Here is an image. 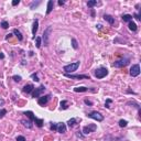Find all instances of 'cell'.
<instances>
[{
	"label": "cell",
	"instance_id": "cell-1",
	"mask_svg": "<svg viewBox=\"0 0 141 141\" xmlns=\"http://www.w3.org/2000/svg\"><path fill=\"white\" fill-rule=\"evenodd\" d=\"M79 64H81L79 61H77V62H74V63H72V64L65 65L64 67H63V70H64L66 74H71V73H73V72L77 71V68L79 67Z\"/></svg>",
	"mask_w": 141,
	"mask_h": 141
},
{
	"label": "cell",
	"instance_id": "cell-2",
	"mask_svg": "<svg viewBox=\"0 0 141 141\" xmlns=\"http://www.w3.org/2000/svg\"><path fill=\"white\" fill-rule=\"evenodd\" d=\"M94 74H95V77L98 79H101L104 78V77H106L108 75V70H107L106 67H99V68H96L95 72H94Z\"/></svg>",
	"mask_w": 141,
	"mask_h": 141
},
{
	"label": "cell",
	"instance_id": "cell-3",
	"mask_svg": "<svg viewBox=\"0 0 141 141\" xmlns=\"http://www.w3.org/2000/svg\"><path fill=\"white\" fill-rule=\"evenodd\" d=\"M52 32V27H48L43 32V37L41 38L43 40V44L44 46H48L49 45V40H50V34Z\"/></svg>",
	"mask_w": 141,
	"mask_h": 141
},
{
	"label": "cell",
	"instance_id": "cell-4",
	"mask_svg": "<svg viewBox=\"0 0 141 141\" xmlns=\"http://www.w3.org/2000/svg\"><path fill=\"white\" fill-rule=\"evenodd\" d=\"M129 62H130V59H129V57H123V59H121V60L116 61L114 63V66L115 67H125V66L129 64Z\"/></svg>",
	"mask_w": 141,
	"mask_h": 141
},
{
	"label": "cell",
	"instance_id": "cell-5",
	"mask_svg": "<svg viewBox=\"0 0 141 141\" xmlns=\"http://www.w3.org/2000/svg\"><path fill=\"white\" fill-rule=\"evenodd\" d=\"M64 76L71 79H89V75H78V74H66L64 73Z\"/></svg>",
	"mask_w": 141,
	"mask_h": 141
},
{
	"label": "cell",
	"instance_id": "cell-6",
	"mask_svg": "<svg viewBox=\"0 0 141 141\" xmlns=\"http://www.w3.org/2000/svg\"><path fill=\"white\" fill-rule=\"evenodd\" d=\"M87 116L89 118H92V119H94V120L99 121V122L104 120V116L101 114H99V112H97V111H92V112H89Z\"/></svg>",
	"mask_w": 141,
	"mask_h": 141
},
{
	"label": "cell",
	"instance_id": "cell-7",
	"mask_svg": "<svg viewBox=\"0 0 141 141\" xmlns=\"http://www.w3.org/2000/svg\"><path fill=\"white\" fill-rule=\"evenodd\" d=\"M96 129H97V126H96L95 123H90V125L85 126L84 128H83V132H84V134H88V133H90V132H94Z\"/></svg>",
	"mask_w": 141,
	"mask_h": 141
},
{
	"label": "cell",
	"instance_id": "cell-8",
	"mask_svg": "<svg viewBox=\"0 0 141 141\" xmlns=\"http://www.w3.org/2000/svg\"><path fill=\"white\" fill-rule=\"evenodd\" d=\"M44 90H45V86L44 85H41L40 87H38V88H34V90L32 92V97H40L41 96V94H42Z\"/></svg>",
	"mask_w": 141,
	"mask_h": 141
},
{
	"label": "cell",
	"instance_id": "cell-9",
	"mask_svg": "<svg viewBox=\"0 0 141 141\" xmlns=\"http://www.w3.org/2000/svg\"><path fill=\"white\" fill-rule=\"evenodd\" d=\"M139 74H140V66H139V64L132 65L131 68H130V75L132 77H137Z\"/></svg>",
	"mask_w": 141,
	"mask_h": 141
},
{
	"label": "cell",
	"instance_id": "cell-10",
	"mask_svg": "<svg viewBox=\"0 0 141 141\" xmlns=\"http://www.w3.org/2000/svg\"><path fill=\"white\" fill-rule=\"evenodd\" d=\"M52 96L50 95H45V96H42V97H39V100H38V104L40 105V106H44V105H46L49 103V100L51 99Z\"/></svg>",
	"mask_w": 141,
	"mask_h": 141
},
{
	"label": "cell",
	"instance_id": "cell-11",
	"mask_svg": "<svg viewBox=\"0 0 141 141\" xmlns=\"http://www.w3.org/2000/svg\"><path fill=\"white\" fill-rule=\"evenodd\" d=\"M38 29H39V21L35 19L33 21V26H32V34H33V39H35V34L38 32Z\"/></svg>",
	"mask_w": 141,
	"mask_h": 141
},
{
	"label": "cell",
	"instance_id": "cell-12",
	"mask_svg": "<svg viewBox=\"0 0 141 141\" xmlns=\"http://www.w3.org/2000/svg\"><path fill=\"white\" fill-rule=\"evenodd\" d=\"M57 131L60 132V133H64V132H66V125L64 122H59L57 123Z\"/></svg>",
	"mask_w": 141,
	"mask_h": 141
},
{
	"label": "cell",
	"instance_id": "cell-13",
	"mask_svg": "<svg viewBox=\"0 0 141 141\" xmlns=\"http://www.w3.org/2000/svg\"><path fill=\"white\" fill-rule=\"evenodd\" d=\"M33 90H34V86H33L32 84H27L26 86L23 87V92L27 94H31Z\"/></svg>",
	"mask_w": 141,
	"mask_h": 141
},
{
	"label": "cell",
	"instance_id": "cell-14",
	"mask_svg": "<svg viewBox=\"0 0 141 141\" xmlns=\"http://www.w3.org/2000/svg\"><path fill=\"white\" fill-rule=\"evenodd\" d=\"M53 7H54V1L53 0H49L48 9H46V15H50V13H51V11L53 10Z\"/></svg>",
	"mask_w": 141,
	"mask_h": 141
},
{
	"label": "cell",
	"instance_id": "cell-15",
	"mask_svg": "<svg viewBox=\"0 0 141 141\" xmlns=\"http://www.w3.org/2000/svg\"><path fill=\"white\" fill-rule=\"evenodd\" d=\"M21 123L26 128H28V129H31L32 127H33V125H32V121H30V120H24V119H22L21 120Z\"/></svg>",
	"mask_w": 141,
	"mask_h": 141
},
{
	"label": "cell",
	"instance_id": "cell-16",
	"mask_svg": "<svg viewBox=\"0 0 141 141\" xmlns=\"http://www.w3.org/2000/svg\"><path fill=\"white\" fill-rule=\"evenodd\" d=\"M104 20L108 21L109 24H111V26L115 23V18H112V17L109 16V15H104Z\"/></svg>",
	"mask_w": 141,
	"mask_h": 141
},
{
	"label": "cell",
	"instance_id": "cell-17",
	"mask_svg": "<svg viewBox=\"0 0 141 141\" xmlns=\"http://www.w3.org/2000/svg\"><path fill=\"white\" fill-rule=\"evenodd\" d=\"M128 27H129V30H130V31H132V32H136V31H137V24L134 23L133 21H130V22H129Z\"/></svg>",
	"mask_w": 141,
	"mask_h": 141
},
{
	"label": "cell",
	"instance_id": "cell-18",
	"mask_svg": "<svg viewBox=\"0 0 141 141\" xmlns=\"http://www.w3.org/2000/svg\"><path fill=\"white\" fill-rule=\"evenodd\" d=\"M60 109L61 110H65V109H67L68 108V103H67V100H62L61 101V104H60Z\"/></svg>",
	"mask_w": 141,
	"mask_h": 141
},
{
	"label": "cell",
	"instance_id": "cell-19",
	"mask_svg": "<svg viewBox=\"0 0 141 141\" xmlns=\"http://www.w3.org/2000/svg\"><path fill=\"white\" fill-rule=\"evenodd\" d=\"M121 18H122L123 22H130V21H132V16L131 15H123Z\"/></svg>",
	"mask_w": 141,
	"mask_h": 141
},
{
	"label": "cell",
	"instance_id": "cell-20",
	"mask_svg": "<svg viewBox=\"0 0 141 141\" xmlns=\"http://www.w3.org/2000/svg\"><path fill=\"white\" fill-rule=\"evenodd\" d=\"M76 122H77V119H75V118H72V119H70L67 121V125H68L70 128H73V127L76 125Z\"/></svg>",
	"mask_w": 141,
	"mask_h": 141
},
{
	"label": "cell",
	"instance_id": "cell-21",
	"mask_svg": "<svg viewBox=\"0 0 141 141\" xmlns=\"http://www.w3.org/2000/svg\"><path fill=\"white\" fill-rule=\"evenodd\" d=\"M13 33H15V34H16V37L18 38V40H19V41H22V40H23V37H22L21 32L19 31V30L15 29V30H13Z\"/></svg>",
	"mask_w": 141,
	"mask_h": 141
},
{
	"label": "cell",
	"instance_id": "cell-22",
	"mask_svg": "<svg viewBox=\"0 0 141 141\" xmlns=\"http://www.w3.org/2000/svg\"><path fill=\"white\" fill-rule=\"evenodd\" d=\"M87 90H88V88L87 87H84V86H82V87H75V88H74V92H75V93L87 92Z\"/></svg>",
	"mask_w": 141,
	"mask_h": 141
},
{
	"label": "cell",
	"instance_id": "cell-23",
	"mask_svg": "<svg viewBox=\"0 0 141 141\" xmlns=\"http://www.w3.org/2000/svg\"><path fill=\"white\" fill-rule=\"evenodd\" d=\"M34 122H35V125H37L39 128H42V127H43V119H39V118H35Z\"/></svg>",
	"mask_w": 141,
	"mask_h": 141
},
{
	"label": "cell",
	"instance_id": "cell-24",
	"mask_svg": "<svg viewBox=\"0 0 141 141\" xmlns=\"http://www.w3.org/2000/svg\"><path fill=\"white\" fill-rule=\"evenodd\" d=\"M98 2H97V0H89V1L87 2V6H88V8H93L94 6H96Z\"/></svg>",
	"mask_w": 141,
	"mask_h": 141
},
{
	"label": "cell",
	"instance_id": "cell-25",
	"mask_svg": "<svg viewBox=\"0 0 141 141\" xmlns=\"http://www.w3.org/2000/svg\"><path fill=\"white\" fill-rule=\"evenodd\" d=\"M34 40H35V45H37V48L40 49L41 48V41H42V39H41L40 37H37Z\"/></svg>",
	"mask_w": 141,
	"mask_h": 141
},
{
	"label": "cell",
	"instance_id": "cell-26",
	"mask_svg": "<svg viewBox=\"0 0 141 141\" xmlns=\"http://www.w3.org/2000/svg\"><path fill=\"white\" fill-rule=\"evenodd\" d=\"M72 46H73L74 50H77L78 49V43H77V41L75 40V39H72Z\"/></svg>",
	"mask_w": 141,
	"mask_h": 141
},
{
	"label": "cell",
	"instance_id": "cell-27",
	"mask_svg": "<svg viewBox=\"0 0 141 141\" xmlns=\"http://www.w3.org/2000/svg\"><path fill=\"white\" fill-rule=\"evenodd\" d=\"M119 127H121V128H123V127H126L127 125H128V121L127 120H123V119H121V120H119Z\"/></svg>",
	"mask_w": 141,
	"mask_h": 141
},
{
	"label": "cell",
	"instance_id": "cell-28",
	"mask_svg": "<svg viewBox=\"0 0 141 141\" xmlns=\"http://www.w3.org/2000/svg\"><path fill=\"white\" fill-rule=\"evenodd\" d=\"M0 27H1L2 29H8V28H9V23H8L7 21H1V23H0Z\"/></svg>",
	"mask_w": 141,
	"mask_h": 141
},
{
	"label": "cell",
	"instance_id": "cell-29",
	"mask_svg": "<svg viewBox=\"0 0 141 141\" xmlns=\"http://www.w3.org/2000/svg\"><path fill=\"white\" fill-rule=\"evenodd\" d=\"M50 129H51L52 131L56 130L57 129V123L56 122H51V125H50Z\"/></svg>",
	"mask_w": 141,
	"mask_h": 141
},
{
	"label": "cell",
	"instance_id": "cell-30",
	"mask_svg": "<svg viewBox=\"0 0 141 141\" xmlns=\"http://www.w3.org/2000/svg\"><path fill=\"white\" fill-rule=\"evenodd\" d=\"M111 103H112V100L111 99H106V103H105V107L106 108H110V105H111Z\"/></svg>",
	"mask_w": 141,
	"mask_h": 141
},
{
	"label": "cell",
	"instance_id": "cell-31",
	"mask_svg": "<svg viewBox=\"0 0 141 141\" xmlns=\"http://www.w3.org/2000/svg\"><path fill=\"white\" fill-rule=\"evenodd\" d=\"M41 4V1H37V2H32L31 5H30V8H31V9H34V8H37L39 5Z\"/></svg>",
	"mask_w": 141,
	"mask_h": 141
},
{
	"label": "cell",
	"instance_id": "cell-32",
	"mask_svg": "<svg viewBox=\"0 0 141 141\" xmlns=\"http://www.w3.org/2000/svg\"><path fill=\"white\" fill-rule=\"evenodd\" d=\"M12 78H13V81H15V82H21V79H22V77L20 76V75H15V76H13L12 77Z\"/></svg>",
	"mask_w": 141,
	"mask_h": 141
},
{
	"label": "cell",
	"instance_id": "cell-33",
	"mask_svg": "<svg viewBox=\"0 0 141 141\" xmlns=\"http://www.w3.org/2000/svg\"><path fill=\"white\" fill-rule=\"evenodd\" d=\"M31 78L34 82H39V81H40V79H39V77H38V75H37V73H33L32 75H31Z\"/></svg>",
	"mask_w": 141,
	"mask_h": 141
},
{
	"label": "cell",
	"instance_id": "cell-34",
	"mask_svg": "<svg viewBox=\"0 0 141 141\" xmlns=\"http://www.w3.org/2000/svg\"><path fill=\"white\" fill-rule=\"evenodd\" d=\"M5 115H7V110L6 109H0V118H2Z\"/></svg>",
	"mask_w": 141,
	"mask_h": 141
},
{
	"label": "cell",
	"instance_id": "cell-35",
	"mask_svg": "<svg viewBox=\"0 0 141 141\" xmlns=\"http://www.w3.org/2000/svg\"><path fill=\"white\" fill-rule=\"evenodd\" d=\"M133 17H134V18H136L137 19V20H141V13L140 12H138V13H134V15H133Z\"/></svg>",
	"mask_w": 141,
	"mask_h": 141
},
{
	"label": "cell",
	"instance_id": "cell-36",
	"mask_svg": "<svg viewBox=\"0 0 141 141\" xmlns=\"http://www.w3.org/2000/svg\"><path fill=\"white\" fill-rule=\"evenodd\" d=\"M114 140H115V138L111 137V136H107L106 138H105V141H114Z\"/></svg>",
	"mask_w": 141,
	"mask_h": 141
},
{
	"label": "cell",
	"instance_id": "cell-37",
	"mask_svg": "<svg viewBox=\"0 0 141 141\" xmlns=\"http://www.w3.org/2000/svg\"><path fill=\"white\" fill-rule=\"evenodd\" d=\"M17 141H27L26 138H24L23 136H18L17 137Z\"/></svg>",
	"mask_w": 141,
	"mask_h": 141
},
{
	"label": "cell",
	"instance_id": "cell-38",
	"mask_svg": "<svg viewBox=\"0 0 141 141\" xmlns=\"http://www.w3.org/2000/svg\"><path fill=\"white\" fill-rule=\"evenodd\" d=\"M84 103L86 104V105H88V106H93V103L90 100H88V99H85L84 100Z\"/></svg>",
	"mask_w": 141,
	"mask_h": 141
},
{
	"label": "cell",
	"instance_id": "cell-39",
	"mask_svg": "<svg viewBox=\"0 0 141 141\" xmlns=\"http://www.w3.org/2000/svg\"><path fill=\"white\" fill-rule=\"evenodd\" d=\"M19 4H20V0H13L12 1V6H17Z\"/></svg>",
	"mask_w": 141,
	"mask_h": 141
},
{
	"label": "cell",
	"instance_id": "cell-40",
	"mask_svg": "<svg viewBox=\"0 0 141 141\" xmlns=\"http://www.w3.org/2000/svg\"><path fill=\"white\" fill-rule=\"evenodd\" d=\"M64 5V1H63V0H60L59 1V6H63Z\"/></svg>",
	"mask_w": 141,
	"mask_h": 141
},
{
	"label": "cell",
	"instance_id": "cell-41",
	"mask_svg": "<svg viewBox=\"0 0 141 141\" xmlns=\"http://www.w3.org/2000/svg\"><path fill=\"white\" fill-rule=\"evenodd\" d=\"M0 59H5V55H4V53H1V52H0Z\"/></svg>",
	"mask_w": 141,
	"mask_h": 141
},
{
	"label": "cell",
	"instance_id": "cell-42",
	"mask_svg": "<svg viewBox=\"0 0 141 141\" xmlns=\"http://www.w3.org/2000/svg\"><path fill=\"white\" fill-rule=\"evenodd\" d=\"M76 136H77V137H79V138H83V134H81V133H79V131L76 133Z\"/></svg>",
	"mask_w": 141,
	"mask_h": 141
},
{
	"label": "cell",
	"instance_id": "cell-43",
	"mask_svg": "<svg viewBox=\"0 0 141 141\" xmlns=\"http://www.w3.org/2000/svg\"><path fill=\"white\" fill-rule=\"evenodd\" d=\"M96 27H97L99 30H101V29H103V26H101V24H98V26H96Z\"/></svg>",
	"mask_w": 141,
	"mask_h": 141
},
{
	"label": "cell",
	"instance_id": "cell-44",
	"mask_svg": "<svg viewBox=\"0 0 141 141\" xmlns=\"http://www.w3.org/2000/svg\"><path fill=\"white\" fill-rule=\"evenodd\" d=\"M11 35H12V34H7V37H6V39H7V40H8V39H10V38H11Z\"/></svg>",
	"mask_w": 141,
	"mask_h": 141
}]
</instances>
